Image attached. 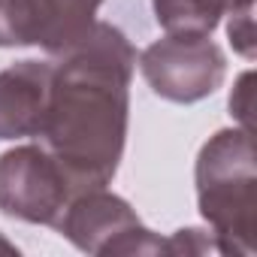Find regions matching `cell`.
Returning <instances> with one entry per match:
<instances>
[{
  "label": "cell",
  "instance_id": "6da1fadb",
  "mask_svg": "<svg viewBox=\"0 0 257 257\" xmlns=\"http://www.w3.org/2000/svg\"><path fill=\"white\" fill-rule=\"evenodd\" d=\"M58 58L40 127L43 149L61 164L76 194L106 188L124 152L137 52L118 28L97 22Z\"/></svg>",
  "mask_w": 257,
  "mask_h": 257
},
{
  "label": "cell",
  "instance_id": "7a4b0ae2",
  "mask_svg": "<svg viewBox=\"0 0 257 257\" xmlns=\"http://www.w3.org/2000/svg\"><path fill=\"white\" fill-rule=\"evenodd\" d=\"M197 206L221 254H254L257 170L251 131H218L200 149Z\"/></svg>",
  "mask_w": 257,
  "mask_h": 257
},
{
  "label": "cell",
  "instance_id": "3957f363",
  "mask_svg": "<svg viewBox=\"0 0 257 257\" xmlns=\"http://www.w3.org/2000/svg\"><path fill=\"white\" fill-rule=\"evenodd\" d=\"M58 230L85 254H167V239L143 227L131 203L103 188L76 194Z\"/></svg>",
  "mask_w": 257,
  "mask_h": 257
},
{
  "label": "cell",
  "instance_id": "277c9868",
  "mask_svg": "<svg viewBox=\"0 0 257 257\" xmlns=\"http://www.w3.org/2000/svg\"><path fill=\"white\" fill-rule=\"evenodd\" d=\"M140 70L158 97L197 103L221 88L227 58L209 34H167L143 52Z\"/></svg>",
  "mask_w": 257,
  "mask_h": 257
},
{
  "label": "cell",
  "instance_id": "5b68a950",
  "mask_svg": "<svg viewBox=\"0 0 257 257\" xmlns=\"http://www.w3.org/2000/svg\"><path fill=\"white\" fill-rule=\"evenodd\" d=\"M76 197L61 164L43 146H19L0 155V212L28 221L58 227L70 200Z\"/></svg>",
  "mask_w": 257,
  "mask_h": 257
},
{
  "label": "cell",
  "instance_id": "8992f818",
  "mask_svg": "<svg viewBox=\"0 0 257 257\" xmlns=\"http://www.w3.org/2000/svg\"><path fill=\"white\" fill-rule=\"evenodd\" d=\"M55 64L22 61L0 73V140L40 137Z\"/></svg>",
  "mask_w": 257,
  "mask_h": 257
},
{
  "label": "cell",
  "instance_id": "52a82bcc",
  "mask_svg": "<svg viewBox=\"0 0 257 257\" xmlns=\"http://www.w3.org/2000/svg\"><path fill=\"white\" fill-rule=\"evenodd\" d=\"M103 0H28L31 46L61 55L76 46L94 25Z\"/></svg>",
  "mask_w": 257,
  "mask_h": 257
},
{
  "label": "cell",
  "instance_id": "ba28073f",
  "mask_svg": "<svg viewBox=\"0 0 257 257\" xmlns=\"http://www.w3.org/2000/svg\"><path fill=\"white\" fill-rule=\"evenodd\" d=\"M167 34H212L224 16L251 10L254 0H152Z\"/></svg>",
  "mask_w": 257,
  "mask_h": 257
},
{
  "label": "cell",
  "instance_id": "9c48e42d",
  "mask_svg": "<svg viewBox=\"0 0 257 257\" xmlns=\"http://www.w3.org/2000/svg\"><path fill=\"white\" fill-rule=\"evenodd\" d=\"M31 46L28 0H0V49Z\"/></svg>",
  "mask_w": 257,
  "mask_h": 257
},
{
  "label": "cell",
  "instance_id": "30bf717a",
  "mask_svg": "<svg viewBox=\"0 0 257 257\" xmlns=\"http://www.w3.org/2000/svg\"><path fill=\"white\" fill-rule=\"evenodd\" d=\"M254 10V7H251ZM251 10H242V13H233L230 16V25H227V34L236 46L239 55L245 58H254V31H251Z\"/></svg>",
  "mask_w": 257,
  "mask_h": 257
},
{
  "label": "cell",
  "instance_id": "8fae6325",
  "mask_svg": "<svg viewBox=\"0 0 257 257\" xmlns=\"http://www.w3.org/2000/svg\"><path fill=\"white\" fill-rule=\"evenodd\" d=\"M251 79H254L251 73H242L230 94V109L242 121V131H251Z\"/></svg>",
  "mask_w": 257,
  "mask_h": 257
},
{
  "label": "cell",
  "instance_id": "7c38bea8",
  "mask_svg": "<svg viewBox=\"0 0 257 257\" xmlns=\"http://www.w3.org/2000/svg\"><path fill=\"white\" fill-rule=\"evenodd\" d=\"M0 251H7V254H19V248H16L13 242H7L4 236H0Z\"/></svg>",
  "mask_w": 257,
  "mask_h": 257
}]
</instances>
